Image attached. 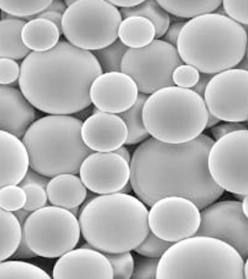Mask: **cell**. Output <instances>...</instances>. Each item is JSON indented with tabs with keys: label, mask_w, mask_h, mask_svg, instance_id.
I'll return each mask as SVG.
<instances>
[{
	"label": "cell",
	"mask_w": 248,
	"mask_h": 279,
	"mask_svg": "<svg viewBox=\"0 0 248 279\" xmlns=\"http://www.w3.org/2000/svg\"><path fill=\"white\" fill-rule=\"evenodd\" d=\"M201 210V222L194 235L220 240L232 247L244 259L248 258V217L241 202L224 200L214 202Z\"/></svg>",
	"instance_id": "cell-14"
},
{
	"label": "cell",
	"mask_w": 248,
	"mask_h": 279,
	"mask_svg": "<svg viewBox=\"0 0 248 279\" xmlns=\"http://www.w3.org/2000/svg\"><path fill=\"white\" fill-rule=\"evenodd\" d=\"M248 195H246L241 202V208L244 214L248 217Z\"/></svg>",
	"instance_id": "cell-52"
},
{
	"label": "cell",
	"mask_w": 248,
	"mask_h": 279,
	"mask_svg": "<svg viewBox=\"0 0 248 279\" xmlns=\"http://www.w3.org/2000/svg\"><path fill=\"white\" fill-rule=\"evenodd\" d=\"M247 54L244 56L238 64L235 66V68L243 70L248 71Z\"/></svg>",
	"instance_id": "cell-51"
},
{
	"label": "cell",
	"mask_w": 248,
	"mask_h": 279,
	"mask_svg": "<svg viewBox=\"0 0 248 279\" xmlns=\"http://www.w3.org/2000/svg\"><path fill=\"white\" fill-rule=\"evenodd\" d=\"M67 7L63 1L55 0L51 1L46 10L57 12L63 15Z\"/></svg>",
	"instance_id": "cell-47"
},
{
	"label": "cell",
	"mask_w": 248,
	"mask_h": 279,
	"mask_svg": "<svg viewBox=\"0 0 248 279\" xmlns=\"http://www.w3.org/2000/svg\"><path fill=\"white\" fill-rule=\"evenodd\" d=\"M52 205L72 210L85 201L87 189L81 179L74 174L63 173L52 177L46 188Z\"/></svg>",
	"instance_id": "cell-21"
},
{
	"label": "cell",
	"mask_w": 248,
	"mask_h": 279,
	"mask_svg": "<svg viewBox=\"0 0 248 279\" xmlns=\"http://www.w3.org/2000/svg\"><path fill=\"white\" fill-rule=\"evenodd\" d=\"M50 179L31 168L28 170L19 185L22 187L27 185H36L46 189Z\"/></svg>",
	"instance_id": "cell-41"
},
{
	"label": "cell",
	"mask_w": 248,
	"mask_h": 279,
	"mask_svg": "<svg viewBox=\"0 0 248 279\" xmlns=\"http://www.w3.org/2000/svg\"><path fill=\"white\" fill-rule=\"evenodd\" d=\"M36 256L29 248L22 234L18 247L10 258L12 260H22L32 258Z\"/></svg>",
	"instance_id": "cell-43"
},
{
	"label": "cell",
	"mask_w": 248,
	"mask_h": 279,
	"mask_svg": "<svg viewBox=\"0 0 248 279\" xmlns=\"http://www.w3.org/2000/svg\"><path fill=\"white\" fill-rule=\"evenodd\" d=\"M52 275L54 279H113L108 259L90 246L73 248L60 257Z\"/></svg>",
	"instance_id": "cell-17"
},
{
	"label": "cell",
	"mask_w": 248,
	"mask_h": 279,
	"mask_svg": "<svg viewBox=\"0 0 248 279\" xmlns=\"http://www.w3.org/2000/svg\"><path fill=\"white\" fill-rule=\"evenodd\" d=\"M79 175L92 192L105 195L119 192L129 181V163L114 152H93L83 161Z\"/></svg>",
	"instance_id": "cell-15"
},
{
	"label": "cell",
	"mask_w": 248,
	"mask_h": 279,
	"mask_svg": "<svg viewBox=\"0 0 248 279\" xmlns=\"http://www.w3.org/2000/svg\"><path fill=\"white\" fill-rule=\"evenodd\" d=\"M103 253L110 263L113 279L131 278L134 268V257L130 251Z\"/></svg>",
	"instance_id": "cell-32"
},
{
	"label": "cell",
	"mask_w": 248,
	"mask_h": 279,
	"mask_svg": "<svg viewBox=\"0 0 248 279\" xmlns=\"http://www.w3.org/2000/svg\"><path fill=\"white\" fill-rule=\"evenodd\" d=\"M184 63L175 47L160 39L140 48H128L121 64V71L130 76L139 92L151 94L174 85L172 74Z\"/></svg>",
	"instance_id": "cell-10"
},
{
	"label": "cell",
	"mask_w": 248,
	"mask_h": 279,
	"mask_svg": "<svg viewBox=\"0 0 248 279\" xmlns=\"http://www.w3.org/2000/svg\"><path fill=\"white\" fill-rule=\"evenodd\" d=\"M214 75L213 74L200 72L198 82L190 89L203 98L205 89Z\"/></svg>",
	"instance_id": "cell-45"
},
{
	"label": "cell",
	"mask_w": 248,
	"mask_h": 279,
	"mask_svg": "<svg viewBox=\"0 0 248 279\" xmlns=\"http://www.w3.org/2000/svg\"><path fill=\"white\" fill-rule=\"evenodd\" d=\"M248 259L245 260L244 268H243V272L245 277V279H248Z\"/></svg>",
	"instance_id": "cell-54"
},
{
	"label": "cell",
	"mask_w": 248,
	"mask_h": 279,
	"mask_svg": "<svg viewBox=\"0 0 248 279\" xmlns=\"http://www.w3.org/2000/svg\"><path fill=\"white\" fill-rule=\"evenodd\" d=\"M81 135L85 144L92 151L114 152L125 143L126 125L116 114L98 111L82 123Z\"/></svg>",
	"instance_id": "cell-18"
},
{
	"label": "cell",
	"mask_w": 248,
	"mask_h": 279,
	"mask_svg": "<svg viewBox=\"0 0 248 279\" xmlns=\"http://www.w3.org/2000/svg\"><path fill=\"white\" fill-rule=\"evenodd\" d=\"M172 244L160 238L150 230L145 239L134 250L143 256L160 258Z\"/></svg>",
	"instance_id": "cell-34"
},
{
	"label": "cell",
	"mask_w": 248,
	"mask_h": 279,
	"mask_svg": "<svg viewBox=\"0 0 248 279\" xmlns=\"http://www.w3.org/2000/svg\"><path fill=\"white\" fill-rule=\"evenodd\" d=\"M244 26L226 16L201 15L186 21L176 48L184 63L215 75L235 68L247 53Z\"/></svg>",
	"instance_id": "cell-4"
},
{
	"label": "cell",
	"mask_w": 248,
	"mask_h": 279,
	"mask_svg": "<svg viewBox=\"0 0 248 279\" xmlns=\"http://www.w3.org/2000/svg\"><path fill=\"white\" fill-rule=\"evenodd\" d=\"M26 196L23 208L32 212L46 206L47 197L46 189L36 185H27L22 187Z\"/></svg>",
	"instance_id": "cell-37"
},
{
	"label": "cell",
	"mask_w": 248,
	"mask_h": 279,
	"mask_svg": "<svg viewBox=\"0 0 248 279\" xmlns=\"http://www.w3.org/2000/svg\"><path fill=\"white\" fill-rule=\"evenodd\" d=\"M26 201L24 190L19 186L11 185L0 189V207L8 212L23 208Z\"/></svg>",
	"instance_id": "cell-33"
},
{
	"label": "cell",
	"mask_w": 248,
	"mask_h": 279,
	"mask_svg": "<svg viewBox=\"0 0 248 279\" xmlns=\"http://www.w3.org/2000/svg\"><path fill=\"white\" fill-rule=\"evenodd\" d=\"M248 130L233 132L214 142L207 167L215 183L232 194L248 195Z\"/></svg>",
	"instance_id": "cell-11"
},
{
	"label": "cell",
	"mask_w": 248,
	"mask_h": 279,
	"mask_svg": "<svg viewBox=\"0 0 248 279\" xmlns=\"http://www.w3.org/2000/svg\"><path fill=\"white\" fill-rule=\"evenodd\" d=\"M155 37L154 24L139 16L124 18L119 26L118 38L129 48H140L151 43Z\"/></svg>",
	"instance_id": "cell-24"
},
{
	"label": "cell",
	"mask_w": 248,
	"mask_h": 279,
	"mask_svg": "<svg viewBox=\"0 0 248 279\" xmlns=\"http://www.w3.org/2000/svg\"><path fill=\"white\" fill-rule=\"evenodd\" d=\"M51 1L0 0V9L13 17L30 20L45 10Z\"/></svg>",
	"instance_id": "cell-30"
},
{
	"label": "cell",
	"mask_w": 248,
	"mask_h": 279,
	"mask_svg": "<svg viewBox=\"0 0 248 279\" xmlns=\"http://www.w3.org/2000/svg\"><path fill=\"white\" fill-rule=\"evenodd\" d=\"M221 120L208 112V119L206 128H210L216 125L220 122Z\"/></svg>",
	"instance_id": "cell-50"
},
{
	"label": "cell",
	"mask_w": 248,
	"mask_h": 279,
	"mask_svg": "<svg viewBox=\"0 0 248 279\" xmlns=\"http://www.w3.org/2000/svg\"><path fill=\"white\" fill-rule=\"evenodd\" d=\"M122 18L139 16L149 20L155 29V39H160L168 29L170 16L157 2V0H147L133 7L120 8Z\"/></svg>",
	"instance_id": "cell-25"
},
{
	"label": "cell",
	"mask_w": 248,
	"mask_h": 279,
	"mask_svg": "<svg viewBox=\"0 0 248 279\" xmlns=\"http://www.w3.org/2000/svg\"><path fill=\"white\" fill-rule=\"evenodd\" d=\"M208 111L203 98L190 89L173 85L148 96L142 119L152 137L170 144L190 141L206 128Z\"/></svg>",
	"instance_id": "cell-7"
},
{
	"label": "cell",
	"mask_w": 248,
	"mask_h": 279,
	"mask_svg": "<svg viewBox=\"0 0 248 279\" xmlns=\"http://www.w3.org/2000/svg\"><path fill=\"white\" fill-rule=\"evenodd\" d=\"M62 16L63 15L60 13L46 9L44 11L35 16L33 18H43L52 22L58 27L62 34Z\"/></svg>",
	"instance_id": "cell-44"
},
{
	"label": "cell",
	"mask_w": 248,
	"mask_h": 279,
	"mask_svg": "<svg viewBox=\"0 0 248 279\" xmlns=\"http://www.w3.org/2000/svg\"><path fill=\"white\" fill-rule=\"evenodd\" d=\"M0 20V58L14 60L24 59L30 50L24 44L21 31L26 23L18 18L2 12Z\"/></svg>",
	"instance_id": "cell-22"
},
{
	"label": "cell",
	"mask_w": 248,
	"mask_h": 279,
	"mask_svg": "<svg viewBox=\"0 0 248 279\" xmlns=\"http://www.w3.org/2000/svg\"><path fill=\"white\" fill-rule=\"evenodd\" d=\"M138 94L135 81L121 71L102 73L93 80L90 90L91 102L98 110L118 114L129 108Z\"/></svg>",
	"instance_id": "cell-16"
},
{
	"label": "cell",
	"mask_w": 248,
	"mask_h": 279,
	"mask_svg": "<svg viewBox=\"0 0 248 279\" xmlns=\"http://www.w3.org/2000/svg\"><path fill=\"white\" fill-rule=\"evenodd\" d=\"M200 72L194 67L183 63L176 67L172 74V80L175 86L191 89L198 82Z\"/></svg>",
	"instance_id": "cell-36"
},
{
	"label": "cell",
	"mask_w": 248,
	"mask_h": 279,
	"mask_svg": "<svg viewBox=\"0 0 248 279\" xmlns=\"http://www.w3.org/2000/svg\"><path fill=\"white\" fill-rule=\"evenodd\" d=\"M114 152L123 158L128 163H130L131 160L130 153L125 146L122 145Z\"/></svg>",
	"instance_id": "cell-49"
},
{
	"label": "cell",
	"mask_w": 248,
	"mask_h": 279,
	"mask_svg": "<svg viewBox=\"0 0 248 279\" xmlns=\"http://www.w3.org/2000/svg\"><path fill=\"white\" fill-rule=\"evenodd\" d=\"M186 22V21H177L170 23L161 37V40L176 47L180 33Z\"/></svg>",
	"instance_id": "cell-42"
},
{
	"label": "cell",
	"mask_w": 248,
	"mask_h": 279,
	"mask_svg": "<svg viewBox=\"0 0 248 279\" xmlns=\"http://www.w3.org/2000/svg\"><path fill=\"white\" fill-rule=\"evenodd\" d=\"M82 123L67 115L52 114L35 121L22 140L30 168L48 178L78 173L83 161L93 152L82 140Z\"/></svg>",
	"instance_id": "cell-5"
},
{
	"label": "cell",
	"mask_w": 248,
	"mask_h": 279,
	"mask_svg": "<svg viewBox=\"0 0 248 279\" xmlns=\"http://www.w3.org/2000/svg\"><path fill=\"white\" fill-rule=\"evenodd\" d=\"M169 14L190 19L213 13L222 4L220 0H157Z\"/></svg>",
	"instance_id": "cell-28"
},
{
	"label": "cell",
	"mask_w": 248,
	"mask_h": 279,
	"mask_svg": "<svg viewBox=\"0 0 248 279\" xmlns=\"http://www.w3.org/2000/svg\"><path fill=\"white\" fill-rule=\"evenodd\" d=\"M22 226L13 214L0 207V262L10 258L18 247Z\"/></svg>",
	"instance_id": "cell-27"
},
{
	"label": "cell",
	"mask_w": 248,
	"mask_h": 279,
	"mask_svg": "<svg viewBox=\"0 0 248 279\" xmlns=\"http://www.w3.org/2000/svg\"><path fill=\"white\" fill-rule=\"evenodd\" d=\"M79 214L83 237L91 247L102 253L134 250L150 231L145 204L128 194L95 197Z\"/></svg>",
	"instance_id": "cell-3"
},
{
	"label": "cell",
	"mask_w": 248,
	"mask_h": 279,
	"mask_svg": "<svg viewBox=\"0 0 248 279\" xmlns=\"http://www.w3.org/2000/svg\"><path fill=\"white\" fill-rule=\"evenodd\" d=\"M149 95L139 93L135 103L126 110L118 114L125 123L127 136L126 145H135L142 142L150 137L142 119L144 104Z\"/></svg>",
	"instance_id": "cell-26"
},
{
	"label": "cell",
	"mask_w": 248,
	"mask_h": 279,
	"mask_svg": "<svg viewBox=\"0 0 248 279\" xmlns=\"http://www.w3.org/2000/svg\"><path fill=\"white\" fill-rule=\"evenodd\" d=\"M102 73L91 51L61 40L49 50L30 52L21 64L18 84L34 108L68 115L90 106L91 85Z\"/></svg>",
	"instance_id": "cell-2"
},
{
	"label": "cell",
	"mask_w": 248,
	"mask_h": 279,
	"mask_svg": "<svg viewBox=\"0 0 248 279\" xmlns=\"http://www.w3.org/2000/svg\"><path fill=\"white\" fill-rule=\"evenodd\" d=\"M108 1L113 5L116 7H120V8L133 7L143 1V0H110Z\"/></svg>",
	"instance_id": "cell-46"
},
{
	"label": "cell",
	"mask_w": 248,
	"mask_h": 279,
	"mask_svg": "<svg viewBox=\"0 0 248 279\" xmlns=\"http://www.w3.org/2000/svg\"><path fill=\"white\" fill-rule=\"evenodd\" d=\"M61 33L52 22L34 18L26 22L21 31L25 46L35 52H44L53 48L59 42Z\"/></svg>",
	"instance_id": "cell-23"
},
{
	"label": "cell",
	"mask_w": 248,
	"mask_h": 279,
	"mask_svg": "<svg viewBox=\"0 0 248 279\" xmlns=\"http://www.w3.org/2000/svg\"><path fill=\"white\" fill-rule=\"evenodd\" d=\"M221 5L227 16L242 26H247L248 0H224Z\"/></svg>",
	"instance_id": "cell-38"
},
{
	"label": "cell",
	"mask_w": 248,
	"mask_h": 279,
	"mask_svg": "<svg viewBox=\"0 0 248 279\" xmlns=\"http://www.w3.org/2000/svg\"><path fill=\"white\" fill-rule=\"evenodd\" d=\"M214 142L202 133L180 144L149 138L135 149L129 163L132 190L149 207L168 196L186 198L200 210L216 202L224 190L208 169V155Z\"/></svg>",
	"instance_id": "cell-1"
},
{
	"label": "cell",
	"mask_w": 248,
	"mask_h": 279,
	"mask_svg": "<svg viewBox=\"0 0 248 279\" xmlns=\"http://www.w3.org/2000/svg\"><path fill=\"white\" fill-rule=\"evenodd\" d=\"M35 118L34 108L20 90L0 86V130L22 138Z\"/></svg>",
	"instance_id": "cell-19"
},
{
	"label": "cell",
	"mask_w": 248,
	"mask_h": 279,
	"mask_svg": "<svg viewBox=\"0 0 248 279\" xmlns=\"http://www.w3.org/2000/svg\"><path fill=\"white\" fill-rule=\"evenodd\" d=\"M245 260L216 238L193 235L173 243L160 258L156 278L245 279Z\"/></svg>",
	"instance_id": "cell-6"
},
{
	"label": "cell",
	"mask_w": 248,
	"mask_h": 279,
	"mask_svg": "<svg viewBox=\"0 0 248 279\" xmlns=\"http://www.w3.org/2000/svg\"><path fill=\"white\" fill-rule=\"evenodd\" d=\"M134 258V268L131 279H154L159 259L149 257L139 254Z\"/></svg>",
	"instance_id": "cell-35"
},
{
	"label": "cell",
	"mask_w": 248,
	"mask_h": 279,
	"mask_svg": "<svg viewBox=\"0 0 248 279\" xmlns=\"http://www.w3.org/2000/svg\"><path fill=\"white\" fill-rule=\"evenodd\" d=\"M22 230L31 250L37 256L48 258L60 257L74 248L81 233L76 216L53 205L31 212Z\"/></svg>",
	"instance_id": "cell-9"
},
{
	"label": "cell",
	"mask_w": 248,
	"mask_h": 279,
	"mask_svg": "<svg viewBox=\"0 0 248 279\" xmlns=\"http://www.w3.org/2000/svg\"><path fill=\"white\" fill-rule=\"evenodd\" d=\"M122 20L119 9L108 0H75L63 15L62 31L73 46L92 51L118 39Z\"/></svg>",
	"instance_id": "cell-8"
},
{
	"label": "cell",
	"mask_w": 248,
	"mask_h": 279,
	"mask_svg": "<svg viewBox=\"0 0 248 279\" xmlns=\"http://www.w3.org/2000/svg\"><path fill=\"white\" fill-rule=\"evenodd\" d=\"M200 210L193 202L182 196L161 198L148 211L150 230L160 238L173 243L192 236L200 224Z\"/></svg>",
	"instance_id": "cell-13"
},
{
	"label": "cell",
	"mask_w": 248,
	"mask_h": 279,
	"mask_svg": "<svg viewBox=\"0 0 248 279\" xmlns=\"http://www.w3.org/2000/svg\"><path fill=\"white\" fill-rule=\"evenodd\" d=\"M131 190H132L130 182H128L119 192L128 194Z\"/></svg>",
	"instance_id": "cell-53"
},
{
	"label": "cell",
	"mask_w": 248,
	"mask_h": 279,
	"mask_svg": "<svg viewBox=\"0 0 248 279\" xmlns=\"http://www.w3.org/2000/svg\"><path fill=\"white\" fill-rule=\"evenodd\" d=\"M242 130H248L247 123L225 121L211 128L210 132L213 139L217 140L229 134Z\"/></svg>",
	"instance_id": "cell-40"
},
{
	"label": "cell",
	"mask_w": 248,
	"mask_h": 279,
	"mask_svg": "<svg viewBox=\"0 0 248 279\" xmlns=\"http://www.w3.org/2000/svg\"><path fill=\"white\" fill-rule=\"evenodd\" d=\"M248 72L235 68L215 74L203 98L209 112L226 122H247Z\"/></svg>",
	"instance_id": "cell-12"
},
{
	"label": "cell",
	"mask_w": 248,
	"mask_h": 279,
	"mask_svg": "<svg viewBox=\"0 0 248 279\" xmlns=\"http://www.w3.org/2000/svg\"><path fill=\"white\" fill-rule=\"evenodd\" d=\"M75 0H63V2L67 8L70 5H71Z\"/></svg>",
	"instance_id": "cell-55"
},
{
	"label": "cell",
	"mask_w": 248,
	"mask_h": 279,
	"mask_svg": "<svg viewBox=\"0 0 248 279\" xmlns=\"http://www.w3.org/2000/svg\"><path fill=\"white\" fill-rule=\"evenodd\" d=\"M31 213V212L26 210L24 208H21L14 212L13 214L19 221L21 226H22Z\"/></svg>",
	"instance_id": "cell-48"
},
{
	"label": "cell",
	"mask_w": 248,
	"mask_h": 279,
	"mask_svg": "<svg viewBox=\"0 0 248 279\" xmlns=\"http://www.w3.org/2000/svg\"><path fill=\"white\" fill-rule=\"evenodd\" d=\"M128 48L117 39L103 48L91 52L98 62L102 73L120 72L123 57Z\"/></svg>",
	"instance_id": "cell-29"
},
{
	"label": "cell",
	"mask_w": 248,
	"mask_h": 279,
	"mask_svg": "<svg viewBox=\"0 0 248 279\" xmlns=\"http://www.w3.org/2000/svg\"><path fill=\"white\" fill-rule=\"evenodd\" d=\"M49 275L40 267L18 260L0 262V279H45Z\"/></svg>",
	"instance_id": "cell-31"
},
{
	"label": "cell",
	"mask_w": 248,
	"mask_h": 279,
	"mask_svg": "<svg viewBox=\"0 0 248 279\" xmlns=\"http://www.w3.org/2000/svg\"><path fill=\"white\" fill-rule=\"evenodd\" d=\"M20 67L15 60L0 58V85L5 86L18 79Z\"/></svg>",
	"instance_id": "cell-39"
},
{
	"label": "cell",
	"mask_w": 248,
	"mask_h": 279,
	"mask_svg": "<svg viewBox=\"0 0 248 279\" xmlns=\"http://www.w3.org/2000/svg\"><path fill=\"white\" fill-rule=\"evenodd\" d=\"M29 163L26 149L20 139L0 130V189L20 184Z\"/></svg>",
	"instance_id": "cell-20"
}]
</instances>
